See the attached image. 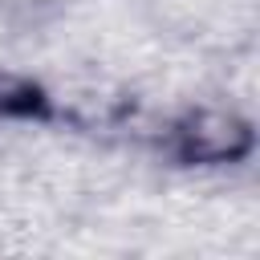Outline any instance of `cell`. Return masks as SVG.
<instances>
[{
	"label": "cell",
	"instance_id": "6da1fadb",
	"mask_svg": "<svg viewBox=\"0 0 260 260\" xmlns=\"http://www.w3.org/2000/svg\"><path fill=\"white\" fill-rule=\"evenodd\" d=\"M171 150L179 162H240L252 150V126L236 110H191L171 126Z\"/></svg>",
	"mask_w": 260,
	"mask_h": 260
}]
</instances>
